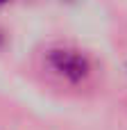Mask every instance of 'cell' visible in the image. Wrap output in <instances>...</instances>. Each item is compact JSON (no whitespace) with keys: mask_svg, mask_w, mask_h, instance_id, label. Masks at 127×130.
<instances>
[{"mask_svg":"<svg viewBox=\"0 0 127 130\" xmlns=\"http://www.w3.org/2000/svg\"><path fill=\"white\" fill-rule=\"evenodd\" d=\"M45 62L52 69V73H57L68 82H82L91 75V59L77 48H68V46L52 48L48 50Z\"/></svg>","mask_w":127,"mask_h":130,"instance_id":"cell-1","label":"cell"},{"mask_svg":"<svg viewBox=\"0 0 127 130\" xmlns=\"http://www.w3.org/2000/svg\"><path fill=\"white\" fill-rule=\"evenodd\" d=\"M2 2H7V0H0V5H2Z\"/></svg>","mask_w":127,"mask_h":130,"instance_id":"cell-2","label":"cell"}]
</instances>
